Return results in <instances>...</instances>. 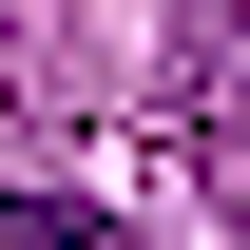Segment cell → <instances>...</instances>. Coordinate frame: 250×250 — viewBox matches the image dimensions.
<instances>
[{
  "instance_id": "6da1fadb",
  "label": "cell",
  "mask_w": 250,
  "mask_h": 250,
  "mask_svg": "<svg viewBox=\"0 0 250 250\" xmlns=\"http://www.w3.org/2000/svg\"><path fill=\"white\" fill-rule=\"evenodd\" d=\"M231 96H250V0H212L173 39V135H231Z\"/></svg>"
},
{
  "instance_id": "7a4b0ae2",
  "label": "cell",
  "mask_w": 250,
  "mask_h": 250,
  "mask_svg": "<svg viewBox=\"0 0 250 250\" xmlns=\"http://www.w3.org/2000/svg\"><path fill=\"white\" fill-rule=\"evenodd\" d=\"M0 250H116V212H77V192H0Z\"/></svg>"
},
{
  "instance_id": "3957f363",
  "label": "cell",
  "mask_w": 250,
  "mask_h": 250,
  "mask_svg": "<svg viewBox=\"0 0 250 250\" xmlns=\"http://www.w3.org/2000/svg\"><path fill=\"white\" fill-rule=\"evenodd\" d=\"M0 135H39V39H0Z\"/></svg>"
}]
</instances>
